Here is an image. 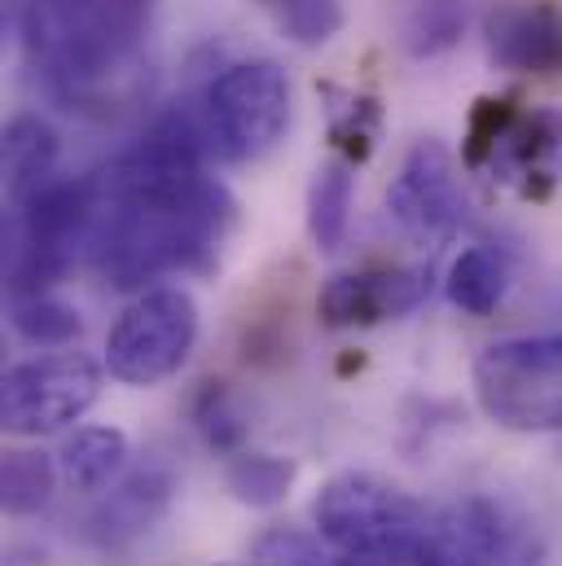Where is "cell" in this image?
Wrapping results in <instances>:
<instances>
[{
	"instance_id": "ac0fdd59",
	"label": "cell",
	"mask_w": 562,
	"mask_h": 566,
	"mask_svg": "<svg viewBox=\"0 0 562 566\" xmlns=\"http://www.w3.org/2000/svg\"><path fill=\"white\" fill-rule=\"evenodd\" d=\"M299 465L278 452H233L229 470H225V488L233 492L238 505L251 510H278L294 488Z\"/></svg>"
},
{
	"instance_id": "603a6c76",
	"label": "cell",
	"mask_w": 562,
	"mask_h": 566,
	"mask_svg": "<svg viewBox=\"0 0 562 566\" xmlns=\"http://www.w3.org/2000/svg\"><path fill=\"white\" fill-rule=\"evenodd\" d=\"M330 97H334V106H330V142L343 149V158L365 163L374 142H378V124H383L378 97L334 93V88H330Z\"/></svg>"
},
{
	"instance_id": "2e32d148",
	"label": "cell",
	"mask_w": 562,
	"mask_h": 566,
	"mask_svg": "<svg viewBox=\"0 0 562 566\" xmlns=\"http://www.w3.org/2000/svg\"><path fill=\"white\" fill-rule=\"evenodd\" d=\"M352 189H356V163L352 158H330L312 171L308 185V233L316 251H339L347 238V216H352Z\"/></svg>"
},
{
	"instance_id": "44dd1931",
	"label": "cell",
	"mask_w": 562,
	"mask_h": 566,
	"mask_svg": "<svg viewBox=\"0 0 562 566\" xmlns=\"http://www.w3.org/2000/svg\"><path fill=\"white\" fill-rule=\"evenodd\" d=\"M466 31V0H414L405 13V49L409 57H444Z\"/></svg>"
},
{
	"instance_id": "277c9868",
	"label": "cell",
	"mask_w": 562,
	"mask_h": 566,
	"mask_svg": "<svg viewBox=\"0 0 562 566\" xmlns=\"http://www.w3.org/2000/svg\"><path fill=\"white\" fill-rule=\"evenodd\" d=\"M194 102L207 149L220 163H256L273 154L285 142L294 115L290 75L269 57L225 66Z\"/></svg>"
},
{
	"instance_id": "7402d4cb",
	"label": "cell",
	"mask_w": 562,
	"mask_h": 566,
	"mask_svg": "<svg viewBox=\"0 0 562 566\" xmlns=\"http://www.w3.org/2000/svg\"><path fill=\"white\" fill-rule=\"evenodd\" d=\"M256 4L299 49H321L343 31V4L339 0H256Z\"/></svg>"
},
{
	"instance_id": "7a4b0ae2",
	"label": "cell",
	"mask_w": 562,
	"mask_h": 566,
	"mask_svg": "<svg viewBox=\"0 0 562 566\" xmlns=\"http://www.w3.org/2000/svg\"><path fill=\"white\" fill-rule=\"evenodd\" d=\"M312 523L339 554L418 566L435 510L378 474H334L312 501Z\"/></svg>"
},
{
	"instance_id": "8fae6325",
	"label": "cell",
	"mask_w": 562,
	"mask_h": 566,
	"mask_svg": "<svg viewBox=\"0 0 562 566\" xmlns=\"http://www.w3.org/2000/svg\"><path fill=\"white\" fill-rule=\"evenodd\" d=\"M483 49L497 71L562 75V4L506 0L483 18Z\"/></svg>"
},
{
	"instance_id": "cb8c5ba5",
	"label": "cell",
	"mask_w": 562,
	"mask_h": 566,
	"mask_svg": "<svg viewBox=\"0 0 562 566\" xmlns=\"http://www.w3.org/2000/svg\"><path fill=\"white\" fill-rule=\"evenodd\" d=\"M194 422H198L202 439H207L216 452H238L242 439H247V426H242L233 400H229V391H225L220 382H207V391H202L198 405H194Z\"/></svg>"
},
{
	"instance_id": "8992f818",
	"label": "cell",
	"mask_w": 562,
	"mask_h": 566,
	"mask_svg": "<svg viewBox=\"0 0 562 566\" xmlns=\"http://www.w3.org/2000/svg\"><path fill=\"white\" fill-rule=\"evenodd\" d=\"M475 400L488 422L506 430H562V334H523L483 347L475 360Z\"/></svg>"
},
{
	"instance_id": "d4e9b609",
	"label": "cell",
	"mask_w": 562,
	"mask_h": 566,
	"mask_svg": "<svg viewBox=\"0 0 562 566\" xmlns=\"http://www.w3.org/2000/svg\"><path fill=\"white\" fill-rule=\"evenodd\" d=\"M334 558L303 532H290V527H278L269 536H260L256 545V558L251 566H330Z\"/></svg>"
},
{
	"instance_id": "9c48e42d",
	"label": "cell",
	"mask_w": 562,
	"mask_h": 566,
	"mask_svg": "<svg viewBox=\"0 0 562 566\" xmlns=\"http://www.w3.org/2000/svg\"><path fill=\"white\" fill-rule=\"evenodd\" d=\"M387 211L418 242H444L461 229L466 198L457 189L452 154L439 137H422L405 154V163H400V171L387 189Z\"/></svg>"
},
{
	"instance_id": "ba28073f",
	"label": "cell",
	"mask_w": 562,
	"mask_h": 566,
	"mask_svg": "<svg viewBox=\"0 0 562 566\" xmlns=\"http://www.w3.org/2000/svg\"><path fill=\"white\" fill-rule=\"evenodd\" d=\"M102 365L84 352L53 347L49 356L22 360L0 382V426L13 439L58 434L80 422L102 396Z\"/></svg>"
},
{
	"instance_id": "4fadbf2b",
	"label": "cell",
	"mask_w": 562,
	"mask_h": 566,
	"mask_svg": "<svg viewBox=\"0 0 562 566\" xmlns=\"http://www.w3.org/2000/svg\"><path fill=\"white\" fill-rule=\"evenodd\" d=\"M501 541V514L483 496H466L448 510H435L418 566H497Z\"/></svg>"
},
{
	"instance_id": "d6986e66",
	"label": "cell",
	"mask_w": 562,
	"mask_h": 566,
	"mask_svg": "<svg viewBox=\"0 0 562 566\" xmlns=\"http://www.w3.org/2000/svg\"><path fill=\"white\" fill-rule=\"evenodd\" d=\"M58 479H62L58 474V457L35 452V448H9L4 452V465H0V501H4V514H13V518L40 514L49 505Z\"/></svg>"
},
{
	"instance_id": "e0dca14e",
	"label": "cell",
	"mask_w": 562,
	"mask_h": 566,
	"mask_svg": "<svg viewBox=\"0 0 562 566\" xmlns=\"http://www.w3.org/2000/svg\"><path fill=\"white\" fill-rule=\"evenodd\" d=\"M448 303L461 307L466 316H492L510 290V273H506V260L488 247H466L452 269H448Z\"/></svg>"
},
{
	"instance_id": "3957f363",
	"label": "cell",
	"mask_w": 562,
	"mask_h": 566,
	"mask_svg": "<svg viewBox=\"0 0 562 566\" xmlns=\"http://www.w3.org/2000/svg\"><path fill=\"white\" fill-rule=\"evenodd\" d=\"M102 211L97 176L80 180H53L31 202L13 207L9 220V298L13 294H49L75 264L80 251H89L93 224Z\"/></svg>"
},
{
	"instance_id": "5bb4252c",
	"label": "cell",
	"mask_w": 562,
	"mask_h": 566,
	"mask_svg": "<svg viewBox=\"0 0 562 566\" xmlns=\"http://www.w3.org/2000/svg\"><path fill=\"white\" fill-rule=\"evenodd\" d=\"M4 193L9 207L31 202L40 189L53 185L58 176V158H62V142L53 133V124H44L40 115H13L4 124Z\"/></svg>"
},
{
	"instance_id": "52a82bcc",
	"label": "cell",
	"mask_w": 562,
	"mask_h": 566,
	"mask_svg": "<svg viewBox=\"0 0 562 566\" xmlns=\"http://www.w3.org/2000/svg\"><path fill=\"white\" fill-rule=\"evenodd\" d=\"M198 343V303L180 285H149L106 334V374L124 387L176 378Z\"/></svg>"
},
{
	"instance_id": "ffe728a7",
	"label": "cell",
	"mask_w": 562,
	"mask_h": 566,
	"mask_svg": "<svg viewBox=\"0 0 562 566\" xmlns=\"http://www.w3.org/2000/svg\"><path fill=\"white\" fill-rule=\"evenodd\" d=\"M9 325L31 347H71L84 334V316L53 294H13Z\"/></svg>"
},
{
	"instance_id": "484cf974",
	"label": "cell",
	"mask_w": 562,
	"mask_h": 566,
	"mask_svg": "<svg viewBox=\"0 0 562 566\" xmlns=\"http://www.w3.org/2000/svg\"><path fill=\"white\" fill-rule=\"evenodd\" d=\"M330 566H396V563H383V558H352V554H339Z\"/></svg>"
},
{
	"instance_id": "30bf717a",
	"label": "cell",
	"mask_w": 562,
	"mask_h": 566,
	"mask_svg": "<svg viewBox=\"0 0 562 566\" xmlns=\"http://www.w3.org/2000/svg\"><path fill=\"white\" fill-rule=\"evenodd\" d=\"M426 294H430L426 269H361V273H334L321 285L316 312L334 329L383 325L418 312Z\"/></svg>"
},
{
	"instance_id": "7c38bea8",
	"label": "cell",
	"mask_w": 562,
	"mask_h": 566,
	"mask_svg": "<svg viewBox=\"0 0 562 566\" xmlns=\"http://www.w3.org/2000/svg\"><path fill=\"white\" fill-rule=\"evenodd\" d=\"M171 492H176V479L158 461L124 474L111 488V496L89 514V541L102 549H124V545L140 541L171 510Z\"/></svg>"
},
{
	"instance_id": "6da1fadb",
	"label": "cell",
	"mask_w": 562,
	"mask_h": 566,
	"mask_svg": "<svg viewBox=\"0 0 562 566\" xmlns=\"http://www.w3.org/2000/svg\"><path fill=\"white\" fill-rule=\"evenodd\" d=\"M149 27V0H22L27 57L62 102H84L119 80Z\"/></svg>"
},
{
	"instance_id": "9a60e30c",
	"label": "cell",
	"mask_w": 562,
	"mask_h": 566,
	"mask_svg": "<svg viewBox=\"0 0 562 566\" xmlns=\"http://www.w3.org/2000/svg\"><path fill=\"white\" fill-rule=\"evenodd\" d=\"M128 434L115 426H80L75 434L62 439L58 448V474L71 492L97 496L106 488H115L128 470Z\"/></svg>"
},
{
	"instance_id": "5b68a950",
	"label": "cell",
	"mask_w": 562,
	"mask_h": 566,
	"mask_svg": "<svg viewBox=\"0 0 562 566\" xmlns=\"http://www.w3.org/2000/svg\"><path fill=\"white\" fill-rule=\"evenodd\" d=\"M461 158L470 171L541 202L562 176V111H523L514 97H479Z\"/></svg>"
}]
</instances>
